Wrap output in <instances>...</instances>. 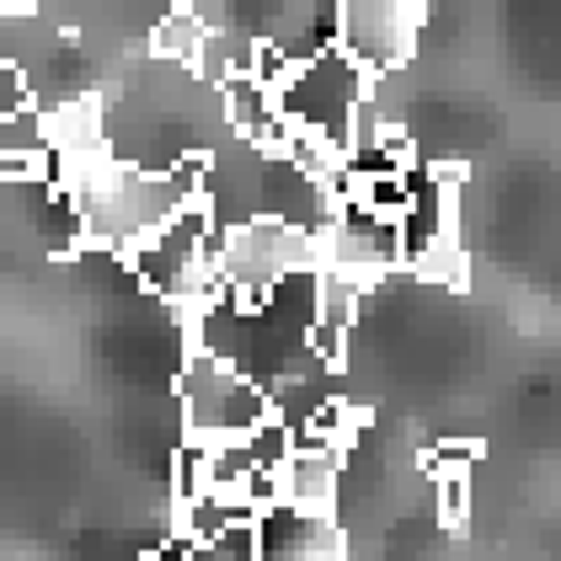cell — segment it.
Instances as JSON below:
<instances>
[{"label":"cell","mask_w":561,"mask_h":561,"mask_svg":"<svg viewBox=\"0 0 561 561\" xmlns=\"http://www.w3.org/2000/svg\"><path fill=\"white\" fill-rule=\"evenodd\" d=\"M337 486H343V455L327 444H289L284 466H278V497L310 508V514H332L337 508Z\"/></svg>","instance_id":"obj_7"},{"label":"cell","mask_w":561,"mask_h":561,"mask_svg":"<svg viewBox=\"0 0 561 561\" xmlns=\"http://www.w3.org/2000/svg\"><path fill=\"white\" fill-rule=\"evenodd\" d=\"M252 540H257V557H267V561L343 557V529H337V518L295 508V503H284V497L252 514Z\"/></svg>","instance_id":"obj_6"},{"label":"cell","mask_w":561,"mask_h":561,"mask_svg":"<svg viewBox=\"0 0 561 561\" xmlns=\"http://www.w3.org/2000/svg\"><path fill=\"white\" fill-rule=\"evenodd\" d=\"M433 486H438V524L460 535L471 524V476H433Z\"/></svg>","instance_id":"obj_11"},{"label":"cell","mask_w":561,"mask_h":561,"mask_svg":"<svg viewBox=\"0 0 561 561\" xmlns=\"http://www.w3.org/2000/svg\"><path fill=\"white\" fill-rule=\"evenodd\" d=\"M198 44H204V16H198L193 5L167 11V16L156 22V33H150V54H156V59H167V65H187V70H193Z\"/></svg>","instance_id":"obj_10"},{"label":"cell","mask_w":561,"mask_h":561,"mask_svg":"<svg viewBox=\"0 0 561 561\" xmlns=\"http://www.w3.org/2000/svg\"><path fill=\"white\" fill-rule=\"evenodd\" d=\"M176 401L187 417V438H247L262 417H273V396L241 375L230 358L193 343L176 375Z\"/></svg>","instance_id":"obj_3"},{"label":"cell","mask_w":561,"mask_h":561,"mask_svg":"<svg viewBox=\"0 0 561 561\" xmlns=\"http://www.w3.org/2000/svg\"><path fill=\"white\" fill-rule=\"evenodd\" d=\"M219 289L236 300H262L289 267H321V236L295 230L278 215H247L236 225H219L215 236Z\"/></svg>","instance_id":"obj_2"},{"label":"cell","mask_w":561,"mask_h":561,"mask_svg":"<svg viewBox=\"0 0 561 561\" xmlns=\"http://www.w3.org/2000/svg\"><path fill=\"white\" fill-rule=\"evenodd\" d=\"M321 267L353 273L358 284L380 278L390 267H401V230L390 215H375L353 198H337V209L321 230Z\"/></svg>","instance_id":"obj_5"},{"label":"cell","mask_w":561,"mask_h":561,"mask_svg":"<svg viewBox=\"0 0 561 561\" xmlns=\"http://www.w3.org/2000/svg\"><path fill=\"white\" fill-rule=\"evenodd\" d=\"M423 0H332V44L369 76H396L417 54Z\"/></svg>","instance_id":"obj_4"},{"label":"cell","mask_w":561,"mask_h":561,"mask_svg":"<svg viewBox=\"0 0 561 561\" xmlns=\"http://www.w3.org/2000/svg\"><path fill=\"white\" fill-rule=\"evenodd\" d=\"M33 113V81L22 76V65L0 59V124H16Z\"/></svg>","instance_id":"obj_12"},{"label":"cell","mask_w":561,"mask_h":561,"mask_svg":"<svg viewBox=\"0 0 561 561\" xmlns=\"http://www.w3.org/2000/svg\"><path fill=\"white\" fill-rule=\"evenodd\" d=\"M369 81H375L369 70H358L343 48L327 44L289 65V76L273 87V102L289 129H310L327 145L347 150V129H353V113H358Z\"/></svg>","instance_id":"obj_1"},{"label":"cell","mask_w":561,"mask_h":561,"mask_svg":"<svg viewBox=\"0 0 561 561\" xmlns=\"http://www.w3.org/2000/svg\"><path fill=\"white\" fill-rule=\"evenodd\" d=\"M198 557H225V561H252L257 557V540H252V518H236V524H225L215 540L198 551Z\"/></svg>","instance_id":"obj_14"},{"label":"cell","mask_w":561,"mask_h":561,"mask_svg":"<svg viewBox=\"0 0 561 561\" xmlns=\"http://www.w3.org/2000/svg\"><path fill=\"white\" fill-rule=\"evenodd\" d=\"M219 102H225V118H230V134H236V139H247V145H257V150H278V145H284V129H289V124H284V113H278V102H273V87H262L252 70L219 81Z\"/></svg>","instance_id":"obj_8"},{"label":"cell","mask_w":561,"mask_h":561,"mask_svg":"<svg viewBox=\"0 0 561 561\" xmlns=\"http://www.w3.org/2000/svg\"><path fill=\"white\" fill-rule=\"evenodd\" d=\"M401 267H412L433 289H466V284H471V257H466V247L455 241V230L433 236L428 247H423L417 257H407Z\"/></svg>","instance_id":"obj_9"},{"label":"cell","mask_w":561,"mask_h":561,"mask_svg":"<svg viewBox=\"0 0 561 561\" xmlns=\"http://www.w3.org/2000/svg\"><path fill=\"white\" fill-rule=\"evenodd\" d=\"M38 11V0H0V22H11V16H33Z\"/></svg>","instance_id":"obj_15"},{"label":"cell","mask_w":561,"mask_h":561,"mask_svg":"<svg viewBox=\"0 0 561 561\" xmlns=\"http://www.w3.org/2000/svg\"><path fill=\"white\" fill-rule=\"evenodd\" d=\"M481 460V444L471 438H444L428 449V476H471V466Z\"/></svg>","instance_id":"obj_13"}]
</instances>
